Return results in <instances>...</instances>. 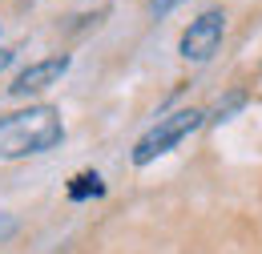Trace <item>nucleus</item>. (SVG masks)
I'll return each mask as SVG.
<instances>
[{"instance_id": "f257e3e1", "label": "nucleus", "mask_w": 262, "mask_h": 254, "mask_svg": "<svg viewBox=\"0 0 262 254\" xmlns=\"http://www.w3.org/2000/svg\"><path fill=\"white\" fill-rule=\"evenodd\" d=\"M65 141V121L57 105H29L0 117V161H20L49 154Z\"/></svg>"}, {"instance_id": "f03ea898", "label": "nucleus", "mask_w": 262, "mask_h": 254, "mask_svg": "<svg viewBox=\"0 0 262 254\" xmlns=\"http://www.w3.org/2000/svg\"><path fill=\"white\" fill-rule=\"evenodd\" d=\"M206 121V113L202 109H178V113H165V117H158L154 125L145 129L141 137H137V145H133V165H149V161H158L162 154H169L178 141H186L190 133H194L198 125Z\"/></svg>"}, {"instance_id": "7ed1b4c3", "label": "nucleus", "mask_w": 262, "mask_h": 254, "mask_svg": "<svg viewBox=\"0 0 262 254\" xmlns=\"http://www.w3.org/2000/svg\"><path fill=\"white\" fill-rule=\"evenodd\" d=\"M222 36H226V12L222 8H206L190 20V29L182 32L178 40V53L194 65H206L218 49H222Z\"/></svg>"}, {"instance_id": "20e7f679", "label": "nucleus", "mask_w": 262, "mask_h": 254, "mask_svg": "<svg viewBox=\"0 0 262 254\" xmlns=\"http://www.w3.org/2000/svg\"><path fill=\"white\" fill-rule=\"evenodd\" d=\"M69 65H73V57H69V53H57V57L33 61L29 69H20V73H16V81L8 85V93H12V97L40 93V89H49V85H57V81L65 77V73H69Z\"/></svg>"}, {"instance_id": "39448f33", "label": "nucleus", "mask_w": 262, "mask_h": 254, "mask_svg": "<svg viewBox=\"0 0 262 254\" xmlns=\"http://www.w3.org/2000/svg\"><path fill=\"white\" fill-rule=\"evenodd\" d=\"M97 194H105L97 174H77L73 186H69V198H73V202H85V198H97Z\"/></svg>"}, {"instance_id": "423d86ee", "label": "nucleus", "mask_w": 262, "mask_h": 254, "mask_svg": "<svg viewBox=\"0 0 262 254\" xmlns=\"http://www.w3.org/2000/svg\"><path fill=\"white\" fill-rule=\"evenodd\" d=\"M242 105H246V93L238 89V93H230L226 101H218V105H214V113H210L206 121H214V125H222V121H230V113H238Z\"/></svg>"}, {"instance_id": "0eeeda50", "label": "nucleus", "mask_w": 262, "mask_h": 254, "mask_svg": "<svg viewBox=\"0 0 262 254\" xmlns=\"http://www.w3.org/2000/svg\"><path fill=\"white\" fill-rule=\"evenodd\" d=\"M178 4H182V0H149V12H154V16H165V12H173Z\"/></svg>"}, {"instance_id": "6e6552de", "label": "nucleus", "mask_w": 262, "mask_h": 254, "mask_svg": "<svg viewBox=\"0 0 262 254\" xmlns=\"http://www.w3.org/2000/svg\"><path fill=\"white\" fill-rule=\"evenodd\" d=\"M12 57H16V49H0V69H8V65H12Z\"/></svg>"}]
</instances>
